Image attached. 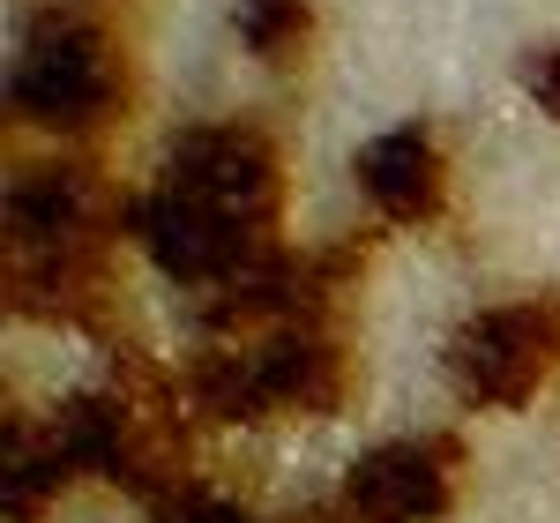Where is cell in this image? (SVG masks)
Here are the masks:
<instances>
[{
    "label": "cell",
    "instance_id": "6",
    "mask_svg": "<svg viewBox=\"0 0 560 523\" xmlns=\"http://www.w3.org/2000/svg\"><path fill=\"white\" fill-rule=\"evenodd\" d=\"M351 179L366 195V210L382 224H433L448 210V150L427 120H404V128L374 135L359 158H351Z\"/></svg>",
    "mask_w": 560,
    "mask_h": 523
},
{
    "label": "cell",
    "instance_id": "5",
    "mask_svg": "<svg viewBox=\"0 0 560 523\" xmlns=\"http://www.w3.org/2000/svg\"><path fill=\"white\" fill-rule=\"evenodd\" d=\"M128 232H135V247L158 262V277H173V284H187V292H210V300L224 292V284H240L255 262L277 255L269 240H247L240 224L210 218L202 202H187V195H173V187L135 195Z\"/></svg>",
    "mask_w": 560,
    "mask_h": 523
},
{
    "label": "cell",
    "instance_id": "10",
    "mask_svg": "<svg viewBox=\"0 0 560 523\" xmlns=\"http://www.w3.org/2000/svg\"><path fill=\"white\" fill-rule=\"evenodd\" d=\"M523 97H530L546 120H560V45H530V53H523Z\"/></svg>",
    "mask_w": 560,
    "mask_h": 523
},
{
    "label": "cell",
    "instance_id": "4",
    "mask_svg": "<svg viewBox=\"0 0 560 523\" xmlns=\"http://www.w3.org/2000/svg\"><path fill=\"white\" fill-rule=\"evenodd\" d=\"M464 472L471 456L456 434H404L351 456L337 501L351 509V523H448L464 501Z\"/></svg>",
    "mask_w": 560,
    "mask_h": 523
},
{
    "label": "cell",
    "instance_id": "2",
    "mask_svg": "<svg viewBox=\"0 0 560 523\" xmlns=\"http://www.w3.org/2000/svg\"><path fill=\"white\" fill-rule=\"evenodd\" d=\"M158 187L202 202L210 218L240 224L247 240H269L277 210H284V150L255 120H195L165 142V179Z\"/></svg>",
    "mask_w": 560,
    "mask_h": 523
},
{
    "label": "cell",
    "instance_id": "9",
    "mask_svg": "<svg viewBox=\"0 0 560 523\" xmlns=\"http://www.w3.org/2000/svg\"><path fill=\"white\" fill-rule=\"evenodd\" d=\"M150 523H261V516L240 509V501H224V493H210V486H179L173 501L150 509Z\"/></svg>",
    "mask_w": 560,
    "mask_h": 523
},
{
    "label": "cell",
    "instance_id": "3",
    "mask_svg": "<svg viewBox=\"0 0 560 523\" xmlns=\"http://www.w3.org/2000/svg\"><path fill=\"white\" fill-rule=\"evenodd\" d=\"M448 382L478 411H530L560 382V292L501 300L448 337Z\"/></svg>",
    "mask_w": 560,
    "mask_h": 523
},
{
    "label": "cell",
    "instance_id": "7",
    "mask_svg": "<svg viewBox=\"0 0 560 523\" xmlns=\"http://www.w3.org/2000/svg\"><path fill=\"white\" fill-rule=\"evenodd\" d=\"M75 479H83V472H75V456L60 449L52 419H45V427H31V434H23V419L8 427V472H0L8 523H45V516H52V501H60Z\"/></svg>",
    "mask_w": 560,
    "mask_h": 523
},
{
    "label": "cell",
    "instance_id": "11",
    "mask_svg": "<svg viewBox=\"0 0 560 523\" xmlns=\"http://www.w3.org/2000/svg\"><path fill=\"white\" fill-rule=\"evenodd\" d=\"M292 523H351V509H345V501H322V509H300Z\"/></svg>",
    "mask_w": 560,
    "mask_h": 523
},
{
    "label": "cell",
    "instance_id": "8",
    "mask_svg": "<svg viewBox=\"0 0 560 523\" xmlns=\"http://www.w3.org/2000/svg\"><path fill=\"white\" fill-rule=\"evenodd\" d=\"M232 31H240V45L255 60H269L277 75H292V68H306V53H314V0H240L232 8Z\"/></svg>",
    "mask_w": 560,
    "mask_h": 523
},
{
    "label": "cell",
    "instance_id": "1",
    "mask_svg": "<svg viewBox=\"0 0 560 523\" xmlns=\"http://www.w3.org/2000/svg\"><path fill=\"white\" fill-rule=\"evenodd\" d=\"M15 105L52 135L113 128L128 113V53L105 31V15H90L75 0L38 8L23 60H15Z\"/></svg>",
    "mask_w": 560,
    "mask_h": 523
}]
</instances>
